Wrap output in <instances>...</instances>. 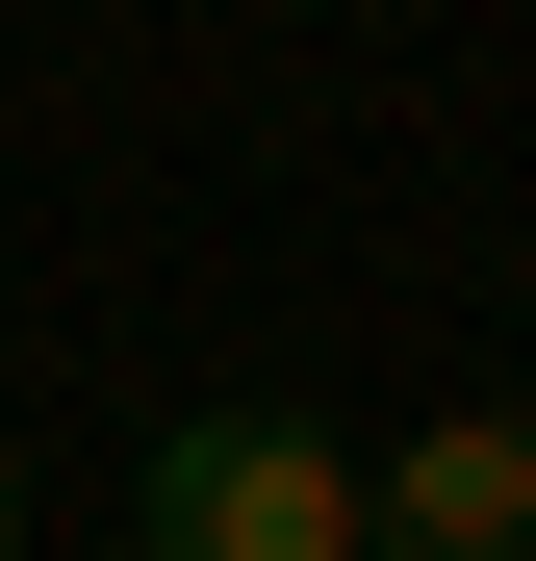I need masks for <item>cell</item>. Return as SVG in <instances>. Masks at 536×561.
Masks as SVG:
<instances>
[{"label":"cell","instance_id":"6da1fadb","mask_svg":"<svg viewBox=\"0 0 536 561\" xmlns=\"http://www.w3.org/2000/svg\"><path fill=\"white\" fill-rule=\"evenodd\" d=\"M128 561H357V434L307 409H179L128 459Z\"/></svg>","mask_w":536,"mask_h":561},{"label":"cell","instance_id":"3957f363","mask_svg":"<svg viewBox=\"0 0 536 561\" xmlns=\"http://www.w3.org/2000/svg\"><path fill=\"white\" fill-rule=\"evenodd\" d=\"M0 561H52V536H26V459H0Z\"/></svg>","mask_w":536,"mask_h":561},{"label":"cell","instance_id":"7a4b0ae2","mask_svg":"<svg viewBox=\"0 0 536 561\" xmlns=\"http://www.w3.org/2000/svg\"><path fill=\"white\" fill-rule=\"evenodd\" d=\"M357 561H536V409H434L357 459Z\"/></svg>","mask_w":536,"mask_h":561}]
</instances>
